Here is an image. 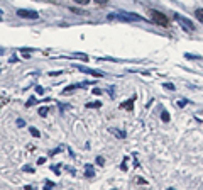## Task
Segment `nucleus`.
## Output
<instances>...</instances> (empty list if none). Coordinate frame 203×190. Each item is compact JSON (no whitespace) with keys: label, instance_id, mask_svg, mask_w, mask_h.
<instances>
[{"label":"nucleus","instance_id":"nucleus-1","mask_svg":"<svg viewBox=\"0 0 203 190\" xmlns=\"http://www.w3.org/2000/svg\"><path fill=\"white\" fill-rule=\"evenodd\" d=\"M149 14H151V19L152 22H156L157 26H163V27H168L169 26V19L166 17V14L159 12V10H149Z\"/></svg>","mask_w":203,"mask_h":190},{"label":"nucleus","instance_id":"nucleus-2","mask_svg":"<svg viewBox=\"0 0 203 190\" xmlns=\"http://www.w3.org/2000/svg\"><path fill=\"white\" fill-rule=\"evenodd\" d=\"M108 19H120V21H144L141 15H135L132 12H119V14H110Z\"/></svg>","mask_w":203,"mask_h":190},{"label":"nucleus","instance_id":"nucleus-3","mask_svg":"<svg viewBox=\"0 0 203 190\" xmlns=\"http://www.w3.org/2000/svg\"><path fill=\"white\" fill-rule=\"evenodd\" d=\"M174 19H176L178 24H179L185 31H188V32H193V31H195V24L190 21V19L183 17V15H179V14H174Z\"/></svg>","mask_w":203,"mask_h":190},{"label":"nucleus","instance_id":"nucleus-4","mask_svg":"<svg viewBox=\"0 0 203 190\" xmlns=\"http://www.w3.org/2000/svg\"><path fill=\"white\" fill-rule=\"evenodd\" d=\"M17 15L22 19H39V14L36 10H29V9H19Z\"/></svg>","mask_w":203,"mask_h":190},{"label":"nucleus","instance_id":"nucleus-5","mask_svg":"<svg viewBox=\"0 0 203 190\" xmlns=\"http://www.w3.org/2000/svg\"><path fill=\"white\" fill-rule=\"evenodd\" d=\"M80 70H81L83 73H90V75H93V77H103L100 71H93V70H88V68H80Z\"/></svg>","mask_w":203,"mask_h":190},{"label":"nucleus","instance_id":"nucleus-6","mask_svg":"<svg viewBox=\"0 0 203 190\" xmlns=\"http://www.w3.org/2000/svg\"><path fill=\"white\" fill-rule=\"evenodd\" d=\"M132 105H134V100H130V102H124L120 107L122 109H127V110H132Z\"/></svg>","mask_w":203,"mask_h":190},{"label":"nucleus","instance_id":"nucleus-7","mask_svg":"<svg viewBox=\"0 0 203 190\" xmlns=\"http://www.w3.org/2000/svg\"><path fill=\"white\" fill-rule=\"evenodd\" d=\"M195 15H196V19L200 22H203V9H196L195 10Z\"/></svg>","mask_w":203,"mask_h":190},{"label":"nucleus","instance_id":"nucleus-8","mask_svg":"<svg viewBox=\"0 0 203 190\" xmlns=\"http://www.w3.org/2000/svg\"><path fill=\"white\" fill-rule=\"evenodd\" d=\"M110 133L117 134V138H125V133H122V131H119V129H110Z\"/></svg>","mask_w":203,"mask_h":190},{"label":"nucleus","instance_id":"nucleus-9","mask_svg":"<svg viewBox=\"0 0 203 190\" xmlns=\"http://www.w3.org/2000/svg\"><path fill=\"white\" fill-rule=\"evenodd\" d=\"M161 119H163L164 122H169V119H171V117H169V114L166 112V110H163V112H161Z\"/></svg>","mask_w":203,"mask_h":190},{"label":"nucleus","instance_id":"nucleus-10","mask_svg":"<svg viewBox=\"0 0 203 190\" xmlns=\"http://www.w3.org/2000/svg\"><path fill=\"white\" fill-rule=\"evenodd\" d=\"M91 107H102V102H88L87 109H91Z\"/></svg>","mask_w":203,"mask_h":190},{"label":"nucleus","instance_id":"nucleus-11","mask_svg":"<svg viewBox=\"0 0 203 190\" xmlns=\"http://www.w3.org/2000/svg\"><path fill=\"white\" fill-rule=\"evenodd\" d=\"M93 175H95V173H93V168H91V166H88L87 172H85V177H87V178H91Z\"/></svg>","mask_w":203,"mask_h":190},{"label":"nucleus","instance_id":"nucleus-12","mask_svg":"<svg viewBox=\"0 0 203 190\" xmlns=\"http://www.w3.org/2000/svg\"><path fill=\"white\" fill-rule=\"evenodd\" d=\"M30 134H32L34 138H41V133H39V129H36V127H30Z\"/></svg>","mask_w":203,"mask_h":190},{"label":"nucleus","instance_id":"nucleus-13","mask_svg":"<svg viewBox=\"0 0 203 190\" xmlns=\"http://www.w3.org/2000/svg\"><path fill=\"white\" fill-rule=\"evenodd\" d=\"M46 114H48V107H41V109H39V116H41V117H46Z\"/></svg>","mask_w":203,"mask_h":190},{"label":"nucleus","instance_id":"nucleus-14","mask_svg":"<svg viewBox=\"0 0 203 190\" xmlns=\"http://www.w3.org/2000/svg\"><path fill=\"white\" fill-rule=\"evenodd\" d=\"M88 2H91V0H75V4H78V5H87Z\"/></svg>","mask_w":203,"mask_h":190},{"label":"nucleus","instance_id":"nucleus-15","mask_svg":"<svg viewBox=\"0 0 203 190\" xmlns=\"http://www.w3.org/2000/svg\"><path fill=\"white\" fill-rule=\"evenodd\" d=\"M95 2H97L98 5H107V4H108V0H95Z\"/></svg>","mask_w":203,"mask_h":190},{"label":"nucleus","instance_id":"nucleus-16","mask_svg":"<svg viewBox=\"0 0 203 190\" xmlns=\"http://www.w3.org/2000/svg\"><path fill=\"white\" fill-rule=\"evenodd\" d=\"M17 126H19V127H24V126H26V122L22 121V119H19V121H17Z\"/></svg>","mask_w":203,"mask_h":190},{"label":"nucleus","instance_id":"nucleus-17","mask_svg":"<svg viewBox=\"0 0 203 190\" xmlns=\"http://www.w3.org/2000/svg\"><path fill=\"white\" fill-rule=\"evenodd\" d=\"M164 87H166V88H169V90H173V88H174L173 83H164Z\"/></svg>","mask_w":203,"mask_h":190},{"label":"nucleus","instance_id":"nucleus-18","mask_svg":"<svg viewBox=\"0 0 203 190\" xmlns=\"http://www.w3.org/2000/svg\"><path fill=\"white\" fill-rule=\"evenodd\" d=\"M103 158H102V156H98V158H97V163H98V165H103Z\"/></svg>","mask_w":203,"mask_h":190},{"label":"nucleus","instance_id":"nucleus-19","mask_svg":"<svg viewBox=\"0 0 203 190\" xmlns=\"http://www.w3.org/2000/svg\"><path fill=\"white\" fill-rule=\"evenodd\" d=\"M178 105H179V107H185V105H186V100H179V102H178Z\"/></svg>","mask_w":203,"mask_h":190},{"label":"nucleus","instance_id":"nucleus-20","mask_svg":"<svg viewBox=\"0 0 203 190\" xmlns=\"http://www.w3.org/2000/svg\"><path fill=\"white\" fill-rule=\"evenodd\" d=\"M51 187H54V183L52 182H46V188H51Z\"/></svg>","mask_w":203,"mask_h":190},{"label":"nucleus","instance_id":"nucleus-21","mask_svg":"<svg viewBox=\"0 0 203 190\" xmlns=\"http://www.w3.org/2000/svg\"><path fill=\"white\" fill-rule=\"evenodd\" d=\"M34 102H36V99H34V97H32V99H29V102H27L26 105H32V104H34Z\"/></svg>","mask_w":203,"mask_h":190},{"label":"nucleus","instance_id":"nucleus-22","mask_svg":"<svg viewBox=\"0 0 203 190\" xmlns=\"http://www.w3.org/2000/svg\"><path fill=\"white\" fill-rule=\"evenodd\" d=\"M93 93H95V95H100V93H102V90H100V88H93Z\"/></svg>","mask_w":203,"mask_h":190},{"label":"nucleus","instance_id":"nucleus-23","mask_svg":"<svg viewBox=\"0 0 203 190\" xmlns=\"http://www.w3.org/2000/svg\"><path fill=\"white\" fill-rule=\"evenodd\" d=\"M37 163H39V165H44V163H46V158H39Z\"/></svg>","mask_w":203,"mask_h":190},{"label":"nucleus","instance_id":"nucleus-24","mask_svg":"<svg viewBox=\"0 0 203 190\" xmlns=\"http://www.w3.org/2000/svg\"><path fill=\"white\" fill-rule=\"evenodd\" d=\"M24 172H34V168H30V166H24Z\"/></svg>","mask_w":203,"mask_h":190},{"label":"nucleus","instance_id":"nucleus-25","mask_svg":"<svg viewBox=\"0 0 203 190\" xmlns=\"http://www.w3.org/2000/svg\"><path fill=\"white\" fill-rule=\"evenodd\" d=\"M0 53H4V49H0Z\"/></svg>","mask_w":203,"mask_h":190}]
</instances>
